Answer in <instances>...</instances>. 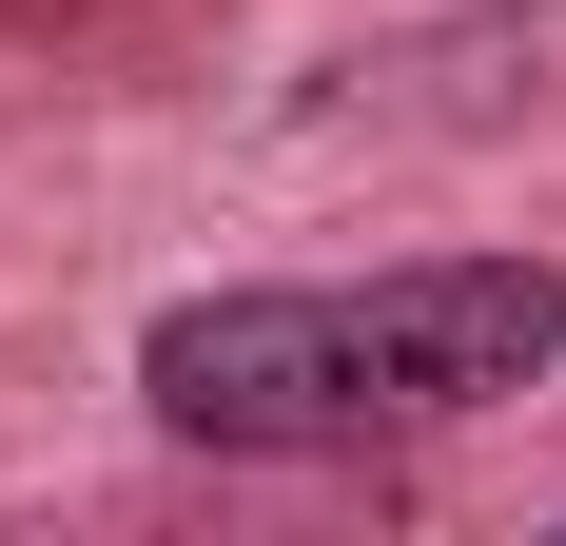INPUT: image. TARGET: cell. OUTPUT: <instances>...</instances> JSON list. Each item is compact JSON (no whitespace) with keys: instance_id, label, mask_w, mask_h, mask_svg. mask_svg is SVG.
Masks as SVG:
<instances>
[{"instance_id":"obj_1","label":"cell","mask_w":566,"mask_h":546,"mask_svg":"<svg viewBox=\"0 0 566 546\" xmlns=\"http://www.w3.org/2000/svg\"><path fill=\"white\" fill-rule=\"evenodd\" d=\"M566 371V273L547 254H391V273H254L176 293L137 332V410L176 449L333 469V449H430L469 410H527Z\"/></svg>"}]
</instances>
